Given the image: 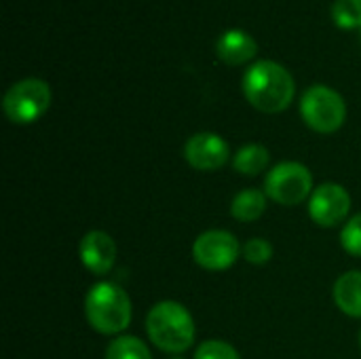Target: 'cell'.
<instances>
[{
    "mask_svg": "<svg viewBox=\"0 0 361 359\" xmlns=\"http://www.w3.org/2000/svg\"><path fill=\"white\" fill-rule=\"evenodd\" d=\"M296 93L292 74L277 61L260 59L243 74V95L260 112H283Z\"/></svg>",
    "mask_w": 361,
    "mask_h": 359,
    "instance_id": "cell-1",
    "label": "cell"
},
{
    "mask_svg": "<svg viewBox=\"0 0 361 359\" xmlns=\"http://www.w3.org/2000/svg\"><path fill=\"white\" fill-rule=\"evenodd\" d=\"M146 332L157 349L180 355L195 343L197 328L184 305L176 300H161L146 315Z\"/></svg>",
    "mask_w": 361,
    "mask_h": 359,
    "instance_id": "cell-2",
    "label": "cell"
},
{
    "mask_svg": "<svg viewBox=\"0 0 361 359\" xmlns=\"http://www.w3.org/2000/svg\"><path fill=\"white\" fill-rule=\"evenodd\" d=\"M85 317L99 334H121L131 324V300L121 286L99 281L85 296Z\"/></svg>",
    "mask_w": 361,
    "mask_h": 359,
    "instance_id": "cell-3",
    "label": "cell"
},
{
    "mask_svg": "<svg viewBox=\"0 0 361 359\" xmlns=\"http://www.w3.org/2000/svg\"><path fill=\"white\" fill-rule=\"evenodd\" d=\"M300 116L317 133H334L347 118L343 95L326 85L309 87L300 97Z\"/></svg>",
    "mask_w": 361,
    "mask_h": 359,
    "instance_id": "cell-4",
    "label": "cell"
},
{
    "mask_svg": "<svg viewBox=\"0 0 361 359\" xmlns=\"http://www.w3.org/2000/svg\"><path fill=\"white\" fill-rule=\"evenodd\" d=\"M51 97L49 83L42 78H23L4 93L2 108L11 123L30 125L49 110Z\"/></svg>",
    "mask_w": 361,
    "mask_h": 359,
    "instance_id": "cell-5",
    "label": "cell"
},
{
    "mask_svg": "<svg viewBox=\"0 0 361 359\" xmlns=\"http://www.w3.org/2000/svg\"><path fill=\"white\" fill-rule=\"evenodd\" d=\"M264 193L271 201L279 205H300L313 195V176L302 163L283 161L267 174Z\"/></svg>",
    "mask_w": 361,
    "mask_h": 359,
    "instance_id": "cell-6",
    "label": "cell"
},
{
    "mask_svg": "<svg viewBox=\"0 0 361 359\" xmlns=\"http://www.w3.org/2000/svg\"><path fill=\"white\" fill-rule=\"evenodd\" d=\"M241 256V245L237 237L228 231H205L195 239L192 258L205 271H226Z\"/></svg>",
    "mask_w": 361,
    "mask_h": 359,
    "instance_id": "cell-7",
    "label": "cell"
},
{
    "mask_svg": "<svg viewBox=\"0 0 361 359\" xmlns=\"http://www.w3.org/2000/svg\"><path fill=\"white\" fill-rule=\"evenodd\" d=\"M351 212V195L347 193L345 186L326 182L317 186L309 199V216L315 224L324 229L338 226L341 222L347 220Z\"/></svg>",
    "mask_w": 361,
    "mask_h": 359,
    "instance_id": "cell-8",
    "label": "cell"
},
{
    "mask_svg": "<svg viewBox=\"0 0 361 359\" xmlns=\"http://www.w3.org/2000/svg\"><path fill=\"white\" fill-rule=\"evenodd\" d=\"M184 159L192 169L216 171L224 167L231 159V148L224 138L212 131H201L188 138L184 144Z\"/></svg>",
    "mask_w": 361,
    "mask_h": 359,
    "instance_id": "cell-9",
    "label": "cell"
},
{
    "mask_svg": "<svg viewBox=\"0 0 361 359\" xmlns=\"http://www.w3.org/2000/svg\"><path fill=\"white\" fill-rule=\"evenodd\" d=\"M116 254H118V248L114 239L104 231L87 233L78 245V256H80L82 267L95 277H104L114 269Z\"/></svg>",
    "mask_w": 361,
    "mask_h": 359,
    "instance_id": "cell-10",
    "label": "cell"
},
{
    "mask_svg": "<svg viewBox=\"0 0 361 359\" xmlns=\"http://www.w3.org/2000/svg\"><path fill=\"white\" fill-rule=\"evenodd\" d=\"M258 53V44L254 36H250L243 30H226L218 40H216V55L220 61L228 66H241L250 59H254Z\"/></svg>",
    "mask_w": 361,
    "mask_h": 359,
    "instance_id": "cell-11",
    "label": "cell"
},
{
    "mask_svg": "<svg viewBox=\"0 0 361 359\" xmlns=\"http://www.w3.org/2000/svg\"><path fill=\"white\" fill-rule=\"evenodd\" d=\"M332 296L345 315L361 317V271H349L341 275L334 284Z\"/></svg>",
    "mask_w": 361,
    "mask_h": 359,
    "instance_id": "cell-12",
    "label": "cell"
},
{
    "mask_svg": "<svg viewBox=\"0 0 361 359\" xmlns=\"http://www.w3.org/2000/svg\"><path fill=\"white\" fill-rule=\"evenodd\" d=\"M267 193L258 188L241 190L231 203V216L239 222H254L267 209Z\"/></svg>",
    "mask_w": 361,
    "mask_h": 359,
    "instance_id": "cell-13",
    "label": "cell"
},
{
    "mask_svg": "<svg viewBox=\"0 0 361 359\" xmlns=\"http://www.w3.org/2000/svg\"><path fill=\"white\" fill-rule=\"evenodd\" d=\"M271 163V152L262 144H245L233 157V167L241 176H258Z\"/></svg>",
    "mask_w": 361,
    "mask_h": 359,
    "instance_id": "cell-14",
    "label": "cell"
},
{
    "mask_svg": "<svg viewBox=\"0 0 361 359\" xmlns=\"http://www.w3.org/2000/svg\"><path fill=\"white\" fill-rule=\"evenodd\" d=\"M106 359H152V355L144 341L135 336H118L108 345Z\"/></svg>",
    "mask_w": 361,
    "mask_h": 359,
    "instance_id": "cell-15",
    "label": "cell"
},
{
    "mask_svg": "<svg viewBox=\"0 0 361 359\" xmlns=\"http://www.w3.org/2000/svg\"><path fill=\"white\" fill-rule=\"evenodd\" d=\"M332 19L341 30L361 28V2L360 0H336L332 6Z\"/></svg>",
    "mask_w": 361,
    "mask_h": 359,
    "instance_id": "cell-16",
    "label": "cell"
},
{
    "mask_svg": "<svg viewBox=\"0 0 361 359\" xmlns=\"http://www.w3.org/2000/svg\"><path fill=\"white\" fill-rule=\"evenodd\" d=\"M195 359H241L239 351L224 341H205L197 347Z\"/></svg>",
    "mask_w": 361,
    "mask_h": 359,
    "instance_id": "cell-17",
    "label": "cell"
},
{
    "mask_svg": "<svg viewBox=\"0 0 361 359\" xmlns=\"http://www.w3.org/2000/svg\"><path fill=\"white\" fill-rule=\"evenodd\" d=\"M341 243L345 248L347 254L361 258V212L355 214L345 226H343V233H341Z\"/></svg>",
    "mask_w": 361,
    "mask_h": 359,
    "instance_id": "cell-18",
    "label": "cell"
},
{
    "mask_svg": "<svg viewBox=\"0 0 361 359\" xmlns=\"http://www.w3.org/2000/svg\"><path fill=\"white\" fill-rule=\"evenodd\" d=\"M243 258L250 264H267L273 258V245L267 239H260V237L250 239L243 245Z\"/></svg>",
    "mask_w": 361,
    "mask_h": 359,
    "instance_id": "cell-19",
    "label": "cell"
},
{
    "mask_svg": "<svg viewBox=\"0 0 361 359\" xmlns=\"http://www.w3.org/2000/svg\"><path fill=\"white\" fill-rule=\"evenodd\" d=\"M360 345H361V332H360Z\"/></svg>",
    "mask_w": 361,
    "mask_h": 359,
    "instance_id": "cell-20",
    "label": "cell"
},
{
    "mask_svg": "<svg viewBox=\"0 0 361 359\" xmlns=\"http://www.w3.org/2000/svg\"><path fill=\"white\" fill-rule=\"evenodd\" d=\"M171 359H182V358H171Z\"/></svg>",
    "mask_w": 361,
    "mask_h": 359,
    "instance_id": "cell-21",
    "label": "cell"
},
{
    "mask_svg": "<svg viewBox=\"0 0 361 359\" xmlns=\"http://www.w3.org/2000/svg\"><path fill=\"white\" fill-rule=\"evenodd\" d=\"M360 34H361V28H360Z\"/></svg>",
    "mask_w": 361,
    "mask_h": 359,
    "instance_id": "cell-22",
    "label": "cell"
},
{
    "mask_svg": "<svg viewBox=\"0 0 361 359\" xmlns=\"http://www.w3.org/2000/svg\"><path fill=\"white\" fill-rule=\"evenodd\" d=\"M360 2H361V0H360Z\"/></svg>",
    "mask_w": 361,
    "mask_h": 359,
    "instance_id": "cell-23",
    "label": "cell"
}]
</instances>
